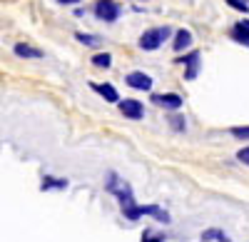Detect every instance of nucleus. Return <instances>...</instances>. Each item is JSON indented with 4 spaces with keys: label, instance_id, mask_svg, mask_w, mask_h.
Instances as JSON below:
<instances>
[{
    "label": "nucleus",
    "instance_id": "20",
    "mask_svg": "<svg viewBox=\"0 0 249 242\" xmlns=\"http://www.w3.org/2000/svg\"><path fill=\"white\" fill-rule=\"evenodd\" d=\"M237 160H239V163H244V165H249V148H242L237 152Z\"/></svg>",
    "mask_w": 249,
    "mask_h": 242
},
{
    "label": "nucleus",
    "instance_id": "1",
    "mask_svg": "<svg viewBox=\"0 0 249 242\" xmlns=\"http://www.w3.org/2000/svg\"><path fill=\"white\" fill-rule=\"evenodd\" d=\"M105 190H107V192H112V195H117L122 212H127L130 207H135V197H132V190H130V185L124 183V180H120L115 172H110V175H107Z\"/></svg>",
    "mask_w": 249,
    "mask_h": 242
},
{
    "label": "nucleus",
    "instance_id": "2",
    "mask_svg": "<svg viewBox=\"0 0 249 242\" xmlns=\"http://www.w3.org/2000/svg\"><path fill=\"white\" fill-rule=\"evenodd\" d=\"M172 35V28H152V30H144L142 35H140V48L142 50H157L164 40H167Z\"/></svg>",
    "mask_w": 249,
    "mask_h": 242
},
{
    "label": "nucleus",
    "instance_id": "10",
    "mask_svg": "<svg viewBox=\"0 0 249 242\" xmlns=\"http://www.w3.org/2000/svg\"><path fill=\"white\" fill-rule=\"evenodd\" d=\"M192 45V33L190 30H177L175 33V40H172V48L177 50V53H182V50H187V48H190Z\"/></svg>",
    "mask_w": 249,
    "mask_h": 242
},
{
    "label": "nucleus",
    "instance_id": "4",
    "mask_svg": "<svg viewBox=\"0 0 249 242\" xmlns=\"http://www.w3.org/2000/svg\"><path fill=\"white\" fill-rule=\"evenodd\" d=\"M122 8L115 3V0H97L95 3V15L97 20H102V23H115V20L120 18Z\"/></svg>",
    "mask_w": 249,
    "mask_h": 242
},
{
    "label": "nucleus",
    "instance_id": "21",
    "mask_svg": "<svg viewBox=\"0 0 249 242\" xmlns=\"http://www.w3.org/2000/svg\"><path fill=\"white\" fill-rule=\"evenodd\" d=\"M142 242H164V240H162V237H152L150 232H144V235H142Z\"/></svg>",
    "mask_w": 249,
    "mask_h": 242
},
{
    "label": "nucleus",
    "instance_id": "23",
    "mask_svg": "<svg viewBox=\"0 0 249 242\" xmlns=\"http://www.w3.org/2000/svg\"><path fill=\"white\" fill-rule=\"evenodd\" d=\"M242 25H244V28L249 30V20H242Z\"/></svg>",
    "mask_w": 249,
    "mask_h": 242
},
{
    "label": "nucleus",
    "instance_id": "22",
    "mask_svg": "<svg viewBox=\"0 0 249 242\" xmlns=\"http://www.w3.org/2000/svg\"><path fill=\"white\" fill-rule=\"evenodd\" d=\"M60 5H75V3H80V0H57Z\"/></svg>",
    "mask_w": 249,
    "mask_h": 242
},
{
    "label": "nucleus",
    "instance_id": "24",
    "mask_svg": "<svg viewBox=\"0 0 249 242\" xmlns=\"http://www.w3.org/2000/svg\"><path fill=\"white\" fill-rule=\"evenodd\" d=\"M219 242H232V240H230V237H227V235H224V237H222Z\"/></svg>",
    "mask_w": 249,
    "mask_h": 242
},
{
    "label": "nucleus",
    "instance_id": "17",
    "mask_svg": "<svg viewBox=\"0 0 249 242\" xmlns=\"http://www.w3.org/2000/svg\"><path fill=\"white\" fill-rule=\"evenodd\" d=\"M234 10H239V13H247L249 10V5H247V0H227Z\"/></svg>",
    "mask_w": 249,
    "mask_h": 242
},
{
    "label": "nucleus",
    "instance_id": "18",
    "mask_svg": "<svg viewBox=\"0 0 249 242\" xmlns=\"http://www.w3.org/2000/svg\"><path fill=\"white\" fill-rule=\"evenodd\" d=\"M222 237H224V232H222V230H207V232L202 235V240H204V242H207V240H222Z\"/></svg>",
    "mask_w": 249,
    "mask_h": 242
},
{
    "label": "nucleus",
    "instance_id": "6",
    "mask_svg": "<svg viewBox=\"0 0 249 242\" xmlns=\"http://www.w3.org/2000/svg\"><path fill=\"white\" fill-rule=\"evenodd\" d=\"M152 103L164 108V110H179L182 108V97L177 93H164V95H152Z\"/></svg>",
    "mask_w": 249,
    "mask_h": 242
},
{
    "label": "nucleus",
    "instance_id": "8",
    "mask_svg": "<svg viewBox=\"0 0 249 242\" xmlns=\"http://www.w3.org/2000/svg\"><path fill=\"white\" fill-rule=\"evenodd\" d=\"M124 83H127L130 88H135V90H150L152 88V77L144 75V73H130L127 77H124Z\"/></svg>",
    "mask_w": 249,
    "mask_h": 242
},
{
    "label": "nucleus",
    "instance_id": "16",
    "mask_svg": "<svg viewBox=\"0 0 249 242\" xmlns=\"http://www.w3.org/2000/svg\"><path fill=\"white\" fill-rule=\"evenodd\" d=\"M232 135H234L237 140H249V125H244V128H232Z\"/></svg>",
    "mask_w": 249,
    "mask_h": 242
},
{
    "label": "nucleus",
    "instance_id": "11",
    "mask_svg": "<svg viewBox=\"0 0 249 242\" xmlns=\"http://www.w3.org/2000/svg\"><path fill=\"white\" fill-rule=\"evenodd\" d=\"M15 55H20V57H43V50H37V48H33V45H25V43H18L15 45Z\"/></svg>",
    "mask_w": 249,
    "mask_h": 242
},
{
    "label": "nucleus",
    "instance_id": "19",
    "mask_svg": "<svg viewBox=\"0 0 249 242\" xmlns=\"http://www.w3.org/2000/svg\"><path fill=\"white\" fill-rule=\"evenodd\" d=\"M170 125L175 128V130H184L187 125H184V117H179V115H172L170 117Z\"/></svg>",
    "mask_w": 249,
    "mask_h": 242
},
{
    "label": "nucleus",
    "instance_id": "13",
    "mask_svg": "<svg viewBox=\"0 0 249 242\" xmlns=\"http://www.w3.org/2000/svg\"><path fill=\"white\" fill-rule=\"evenodd\" d=\"M232 37L237 40V43H242V45H249V30H247L242 23H237V25L232 28Z\"/></svg>",
    "mask_w": 249,
    "mask_h": 242
},
{
    "label": "nucleus",
    "instance_id": "3",
    "mask_svg": "<svg viewBox=\"0 0 249 242\" xmlns=\"http://www.w3.org/2000/svg\"><path fill=\"white\" fill-rule=\"evenodd\" d=\"M142 215H150V217L160 220V223H170V215L164 212L162 207H157V205H135V207H130L127 212H124V217H127V220H137Z\"/></svg>",
    "mask_w": 249,
    "mask_h": 242
},
{
    "label": "nucleus",
    "instance_id": "9",
    "mask_svg": "<svg viewBox=\"0 0 249 242\" xmlns=\"http://www.w3.org/2000/svg\"><path fill=\"white\" fill-rule=\"evenodd\" d=\"M92 90L100 93L102 97L107 100V103H120V95H117V90L110 83H92Z\"/></svg>",
    "mask_w": 249,
    "mask_h": 242
},
{
    "label": "nucleus",
    "instance_id": "14",
    "mask_svg": "<svg viewBox=\"0 0 249 242\" xmlns=\"http://www.w3.org/2000/svg\"><path fill=\"white\" fill-rule=\"evenodd\" d=\"M92 65H95V68H110V65H112V57H110L107 53H97V55L92 57Z\"/></svg>",
    "mask_w": 249,
    "mask_h": 242
},
{
    "label": "nucleus",
    "instance_id": "7",
    "mask_svg": "<svg viewBox=\"0 0 249 242\" xmlns=\"http://www.w3.org/2000/svg\"><path fill=\"white\" fill-rule=\"evenodd\" d=\"M177 63L187 65V73H184V77H187V80H195V77H197V73H199V53H197V50H192L190 55L179 57Z\"/></svg>",
    "mask_w": 249,
    "mask_h": 242
},
{
    "label": "nucleus",
    "instance_id": "5",
    "mask_svg": "<svg viewBox=\"0 0 249 242\" xmlns=\"http://www.w3.org/2000/svg\"><path fill=\"white\" fill-rule=\"evenodd\" d=\"M120 112H122L124 117H130V120H142V115H144V108H142V103H140V100L124 97V100H120Z\"/></svg>",
    "mask_w": 249,
    "mask_h": 242
},
{
    "label": "nucleus",
    "instance_id": "15",
    "mask_svg": "<svg viewBox=\"0 0 249 242\" xmlns=\"http://www.w3.org/2000/svg\"><path fill=\"white\" fill-rule=\"evenodd\" d=\"M80 43H85V45H100V37L97 35H88V33H77L75 35Z\"/></svg>",
    "mask_w": 249,
    "mask_h": 242
},
{
    "label": "nucleus",
    "instance_id": "12",
    "mask_svg": "<svg viewBox=\"0 0 249 242\" xmlns=\"http://www.w3.org/2000/svg\"><path fill=\"white\" fill-rule=\"evenodd\" d=\"M68 187V180L62 177H43V185L40 190H65Z\"/></svg>",
    "mask_w": 249,
    "mask_h": 242
}]
</instances>
